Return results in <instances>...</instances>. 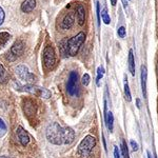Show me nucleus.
Here are the masks:
<instances>
[{
	"mask_svg": "<svg viewBox=\"0 0 158 158\" xmlns=\"http://www.w3.org/2000/svg\"><path fill=\"white\" fill-rule=\"evenodd\" d=\"M36 7V0H24L21 4V11L23 13H31Z\"/></svg>",
	"mask_w": 158,
	"mask_h": 158,
	"instance_id": "12",
	"label": "nucleus"
},
{
	"mask_svg": "<svg viewBox=\"0 0 158 158\" xmlns=\"http://www.w3.org/2000/svg\"><path fill=\"white\" fill-rule=\"evenodd\" d=\"M140 72H141V91L142 95L144 98H147V79H148V69L146 65H141L140 68Z\"/></svg>",
	"mask_w": 158,
	"mask_h": 158,
	"instance_id": "10",
	"label": "nucleus"
},
{
	"mask_svg": "<svg viewBox=\"0 0 158 158\" xmlns=\"http://www.w3.org/2000/svg\"><path fill=\"white\" fill-rule=\"evenodd\" d=\"M6 131H7V128H6V122L0 118V138H1V137H3L4 135L6 134Z\"/></svg>",
	"mask_w": 158,
	"mask_h": 158,
	"instance_id": "21",
	"label": "nucleus"
},
{
	"mask_svg": "<svg viewBox=\"0 0 158 158\" xmlns=\"http://www.w3.org/2000/svg\"><path fill=\"white\" fill-rule=\"evenodd\" d=\"M106 127H108L109 131L110 132H113V128H114V116H113V113L111 111L108 112V116H106Z\"/></svg>",
	"mask_w": 158,
	"mask_h": 158,
	"instance_id": "15",
	"label": "nucleus"
},
{
	"mask_svg": "<svg viewBox=\"0 0 158 158\" xmlns=\"http://www.w3.org/2000/svg\"><path fill=\"white\" fill-rule=\"evenodd\" d=\"M114 158H120V153H119L118 147H114Z\"/></svg>",
	"mask_w": 158,
	"mask_h": 158,
	"instance_id": "28",
	"label": "nucleus"
},
{
	"mask_svg": "<svg viewBox=\"0 0 158 158\" xmlns=\"http://www.w3.org/2000/svg\"><path fill=\"white\" fill-rule=\"evenodd\" d=\"M90 80H91V78H90V75H89V74H85V75L82 76V78H81V82H82V85L85 86L89 85Z\"/></svg>",
	"mask_w": 158,
	"mask_h": 158,
	"instance_id": "23",
	"label": "nucleus"
},
{
	"mask_svg": "<svg viewBox=\"0 0 158 158\" xmlns=\"http://www.w3.org/2000/svg\"><path fill=\"white\" fill-rule=\"evenodd\" d=\"M16 85V90L21 92H27L30 94H34V95H38L39 97L43 99H49L51 97V92L49 90L41 86H37L34 85H19V83H15Z\"/></svg>",
	"mask_w": 158,
	"mask_h": 158,
	"instance_id": "2",
	"label": "nucleus"
},
{
	"mask_svg": "<svg viewBox=\"0 0 158 158\" xmlns=\"http://www.w3.org/2000/svg\"><path fill=\"white\" fill-rule=\"evenodd\" d=\"M67 92L70 96H78L79 86H78V74L75 71H72L69 76L67 83Z\"/></svg>",
	"mask_w": 158,
	"mask_h": 158,
	"instance_id": "5",
	"label": "nucleus"
},
{
	"mask_svg": "<svg viewBox=\"0 0 158 158\" xmlns=\"http://www.w3.org/2000/svg\"><path fill=\"white\" fill-rule=\"evenodd\" d=\"M16 133H17V136H18V139L21 143L22 147H27V144L30 143L31 141V137H30V134L27 133L25 130L22 128L21 126H19L18 128L16 130Z\"/></svg>",
	"mask_w": 158,
	"mask_h": 158,
	"instance_id": "8",
	"label": "nucleus"
},
{
	"mask_svg": "<svg viewBox=\"0 0 158 158\" xmlns=\"http://www.w3.org/2000/svg\"><path fill=\"white\" fill-rule=\"evenodd\" d=\"M147 155H148V158H152V155H151V153H150V151L147 152Z\"/></svg>",
	"mask_w": 158,
	"mask_h": 158,
	"instance_id": "31",
	"label": "nucleus"
},
{
	"mask_svg": "<svg viewBox=\"0 0 158 158\" xmlns=\"http://www.w3.org/2000/svg\"><path fill=\"white\" fill-rule=\"evenodd\" d=\"M136 104H137V108H138V109H140V100H139L138 98L136 99Z\"/></svg>",
	"mask_w": 158,
	"mask_h": 158,
	"instance_id": "29",
	"label": "nucleus"
},
{
	"mask_svg": "<svg viewBox=\"0 0 158 158\" xmlns=\"http://www.w3.org/2000/svg\"><path fill=\"white\" fill-rule=\"evenodd\" d=\"M76 13H77V21L79 25H83L85 22V10L82 4H78L77 9H76Z\"/></svg>",
	"mask_w": 158,
	"mask_h": 158,
	"instance_id": "13",
	"label": "nucleus"
},
{
	"mask_svg": "<svg viewBox=\"0 0 158 158\" xmlns=\"http://www.w3.org/2000/svg\"><path fill=\"white\" fill-rule=\"evenodd\" d=\"M155 158H157V156H155Z\"/></svg>",
	"mask_w": 158,
	"mask_h": 158,
	"instance_id": "33",
	"label": "nucleus"
},
{
	"mask_svg": "<svg viewBox=\"0 0 158 158\" xmlns=\"http://www.w3.org/2000/svg\"><path fill=\"white\" fill-rule=\"evenodd\" d=\"M120 147H121V152H122V156H123V158H130L128 144H127V142L124 139L121 140V146Z\"/></svg>",
	"mask_w": 158,
	"mask_h": 158,
	"instance_id": "17",
	"label": "nucleus"
},
{
	"mask_svg": "<svg viewBox=\"0 0 158 158\" xmlns=\"http://www.w3.org/2000/svg\"><path fill=\"white\" fill-rule=\"evenodd\" d=\"M104 75V69L102 67H99L97 69V78H96V85L97 86L100 85V80Z\"/></svg>",
	"mask_w": 158,
	"mask_h": 158,
	"instance_id": "19",
	"label": "nucleus"
},
{
	"mask_svg": "<svg viewBox=\"0 0 158 158\" xmlns=\"http://www.w3.org/2000/svg\"><path fill=\"white\" fill-rule=\"evenodd\" d=\"M0 158H9V157L6 156V155H2V156H0Z\"/></svg>",
	"mask_w": 158,
	"mask_h": 158,
	"instance_id": "32",
	"label": "nucleus"
},
{
	"mask_svg": "<svg viewBox=\"0 0 158 158\" xmlns=\"http://www.w3.org/2000/svg\"><path fill=\"white\" fill-rule=\"evenodd\" d=\"M45 136L48 141L55 146L71 144L75 140V132L72 128H62L57 122H52L45 130Z\"/></svg>",
	"mask_w": 158,
	"mask_h": 158,
	"instance_id": "1",
	"label": "nucleus"
},
{
	"mask_svg": "<svg viewBox=\"0 0 158 158\" xmlns=\"http://www.w3.org/2000/svg\"><path fill=\"white\" fill-rule=\"evenodd\" d=\"M4 17H6V15H4V11H3V9H2V7L0 6V25L3 23Z\"/></svg>",
	"mask_w": 158,
	"mask_h": 158,
	"instance_id": "25",
	"label": "nucleus"
},
{
	"mask_svg": "<svg viewBox=\"0 0 158 158\" xmlns=\"http://www.w3.org/2000/svg\"><path fill=\"white\" fill-rule=\"evenodd\" d=\"M85 40V34L83 32L78 33L76 36L72 37L68 40V55L69 56H76L80 50L81 45L83 44Z\"/></svg>",
	"mask_w": 158,
	"mask_h": 158,
	"instance_id": "3",
	"label": "nucleus"
},
{
	"mask_svg": "<svg viewBox=\"0 0 158 158\" xmlns=\"http://www.w3.org/2000/svg\"><path fill=\"white\" fill-rule=\"evenodd\" d=\"M96 146V138L92 135H86V136L81 140V142L79 143L77 153L80 156L86 157L91 154L92 150L94 149V147Z\"/></svg>",
	"mask_w": 158,
	"mask_h": 158,
	"instance_id": "4",
	"label": "nucleus"
},
{
	"mask_svg": "<svg viewBox=\"0 0 158 158\" xmlns=\"http://www.w3.org/2000/svg\"><path fill=\"white\" fill-rule=\"evenodd\" d=\"M124 96H126V100L130 102L132 100V95H131V91H130L128 81H127V77H126V81H124Z\"/></svg>",
	"mask_w": 158,
	"mask_h": 158,
	"instance_id": "18",
	"label": "nucleus"
},
{
	"mask_svg": "<svg viewBox=\"0 0 158 158\" xmlns=\"http://www.w3.org/2000/svg\"><path fill=\"white\" fill-rule=\"evenodd\" d=\"M23 51H24V43L21 40H17V41L14 42V44L11 48V55L14 56V59H15V58L19 57V56L23 54Z\"/></svg>",
	"mask_w": 158,
	"mask_h": 158,
	"instance_id": "9",
	"label": "nucleus"
},
{
	"mask_svg": "<svg viewBox=\"0 0 158 158\" xmlns=\"http://www.w3.org/2000/svg\"><path fill=\"white\" fill-rule=\"evenodd\" d=\"M101 18H102V21L104 22L106 24H110V22H111V18H110L108 12H106V9H103L102 11H101Z\"/></svg>",
	"mask_w": 158,
	"mask_h": 158,
	"instance_id": "20",
	"label": "nucleus"
},
{
	"mask_svg": "<svg viewBox=\"0 0 158 158\" xmlns=\"http://www.w3.org/2000/svg\"><path fill=\"white\" fill-rule=\"evenodd\" d=\"M129 70L133 76H135V60H134V55L133 51H129Z\"/></svg>",
	"mask_w": 158,
	"mask_h": 158,
	"instance_id": "14",
	"label": "nucleus"
},
{
	"mask_svg": "<svg viewBox=\"0 0 158 158\" xmlns=\"http://www.w3.org/2000/svg\"><path fill=\"white\" fill-rule=\"evenodd\" d=\"M131 147H132V150H133L134 152H136L137 150H138V144H137V142H135L134 140H131Z\"/></svg>",
	"mask_w": 158,
	"mask_h": 158,
	"instance_id": "27",
	"label": "nucleus"
},
{
	"mask_svg": "<svg viewBox=\"0 0 158 158\" xmlns=\"http://www.w3.org/2000/svg\"><path fill=\"white\" fill-rule=\"evenodd\" d=\"M74 21H75V17H74V13H69L65 15L61 22V29L62 30H70L73 27Z\"/></svg>",
	"mask_w": 158,
	"mask_h": 158,
	"instance_id": "11",
	"label": "nucleus"
},
{
	"mask_svg": "<svg viewBox=\"0 0 158 158\" xmlns=\"http://www.w3.org/2000/svg\"><path fill=\"white\" fill-rule=\"evenodd\" d=\"M6 78H7V76H6V69L0 63V82H4V81L6 80Z\"/></svg>",
	"mask_w": 158,
	"mask_h": 158,
	"instance_id": "22",
	"label": "nucleus"
},
{
	"mask_svg": "<svg viewBox=\"0 0 158 158\" xmlns=\"http://www.w3.org/2000/svg\"><path fill=\"white\" fill-rule=\"evenodd\" d=\"M11 38V34L7 32H0V47H3Z\"/></svg>",
	"mask_w": 158,
	"mask_h": 158,
	"instance_id": "16",
	"label": "nucleus"
},
{
	"mask_svg": "<svg viewBox=\"0 0 158 158\" xmlns=\"http://www.w3.org/2000/svg\"><path fill=\"white\" fill-rule=\"evenodd\" d=\"M43 63H44L45 68L49 69V70L54 68L56 63L55 51L51 45H47L43 50Z\"/></svg>",
	"mask_w": 158,
	"mask_h": 158,
	"instance_id": "7",
	"label": "nucleus"
},
{
	"mask_svg": "<svg viewBox=\"0 0 158 158\" xmlns=\"http://www.w3.org/2000/svg\"><path fill=\"white\" fill-rule=\"evenodd\" d=\"M96 10H97V19H98V25H100V6H99V2H97V6H96Z\"/></svg>",
	"mask_w": 158,
	"mask_h": 158,
	"instance_id": "26",
	"label": "nucleus"
},
{
	"mask_svg": "<svg viewBox=\"0 0 158 158\" xmlns=\"http://www.w3.org/2000/svg\"><path fill=\"white\" fill-rule=\"evenodd\" d=\"M117 34H118V36L120 38H124L126 37V29H124V27H120L118 30H117Z\"/></svg>",
	"mask_w": 158,
	"mask_h": 158,
	"instance_id": "24",
	"label": "nucleus"
},
{
	"mask_svg": "<svg viewBox=\"0 0 158 158\" xmlns=\"http://www.w3.org/2000/svg\"><path fill=\"white\" fill-rule=\"evenodd\" d=\"M15 72H16V75L18 76L19 79H21L22 81H25L29 85H33V82L36 79V76L34 74H32L30 72L29 68L25 67V65H18L15 69Z\"/></svg>",
	"mask_w": 158,
	"mask_h": 158,
	"instance_id": "6",
	"label": "nucleus"
},
{
	"mask_svg": "<svg viewBox=\"0 0 158 158\" xmlns=\"http://www.w3.org/2000/svg\"><path fill=\"white\" fill-rule=\"evenodd\" d=\"M116 2H117V0H111V4L113 6H116Z\"/></svg>",
	"mask_w": 158,
	"mask_h": 158,
	"instance_id": "30",
	"label": "nucleus"
}]
</instances>
